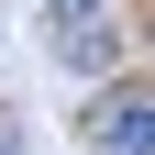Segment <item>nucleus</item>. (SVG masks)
Listing matches in <instances>:
<instances>
[{
	"label": "nucleus",
	"mask_w": 155,
	"mask_h": 155,
	"mask_svg": "<svg viewBox=\"0 0 155 155\" xmlns=\"http://www.w3.org/2000/svg\"><path fill=\"white\" fill-rule=\"evenodd\" d=\"M100 155H155V100H100Z\"/></svg>",
	"instance_id": "nucleus-2"
},
{
	"label": "nucleus",
	"mask_w": 155,
	"mask_h": 155,
	"mask_svg": "<svg viewBox=\"0 0 155 155\" xmlns=\"http://www.w3.org/2000/svg\"><path fill=\"white\" fill-rule=\"evenodd\" d=\"M45 33H55V55H67V67H89V78L111 67V0H55Z\"/></svg>",
	"instance_id": "nucleus-1"
}]
</instances>
